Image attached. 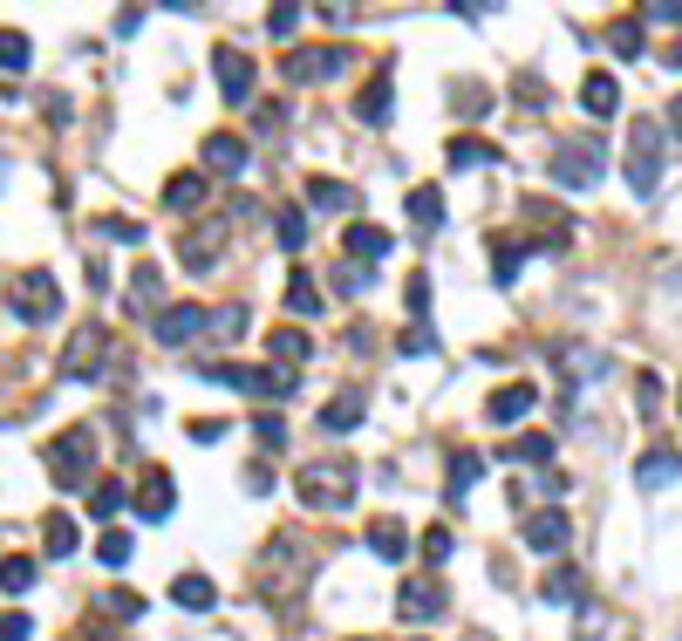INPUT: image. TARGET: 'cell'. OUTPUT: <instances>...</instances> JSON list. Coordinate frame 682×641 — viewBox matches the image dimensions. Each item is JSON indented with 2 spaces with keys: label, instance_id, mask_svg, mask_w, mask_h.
<instances>
[{
  "label": "cell",
  "instance_id": "6da1fadb",
  "mask_svg": "<svg viewBox=\"0 0 682 641\" xmlns=\"http://www.w3.org/2000/svg\"><path fill=\"white\" fill-rule=\"evenodd\" d=\"M355 485H362V471H355V464H335V457H321V464H301V471H294V491H301L307 512H341V505L355 498Z\"/></svg>",
  "mask_w": 682,
  "mask_h": 641
},
{
  "label": "cell",
  "instance_id": "7a4b0ae2",
  "mask_svg": "<svg viewBox=\"0 0 682 641\" xmlns=\"http://www.w3.org/2000/svg\"><path fill=\"white\" fill-rule=\"evenodd\" d=\"M607 171V137H560L553 144V185L560 191H594Z\"/></svg>",
  "mask_w": 682,
  "mask_h": 641
},
{
  "label": "cell",
  "instance_id": "3957f363",
  "mask_svg": "<svg viewBox=\"0 0 682 641\" xmlns=\"http://www.w3.org/2000/svg\"><path fill=\"white\" fill-rule=\"evenodd\" d=\"M655 185H662V123H635L628 130V191L655 198Z\"/></svg>",
  "mask_w": 682,
  "mask_h": 641
},
{
  "label": "cell",
  "instance_id": "277c9868",
  "mask_svg": "<svg viewBox=\"0 0 682 641\" xmlns=\"http://www.w3.org/2000/svg\"><path fill=\"white\" fill-rule=\"evenodd\" d=\"M7 307L21 314V321H55L62 314V287H55V273H21L14 287H7Z\"/></svg>",
  "mask_w": 682,
  "mask_h": 641
},
{
  "label": "cell",
  "instance_id": "5b68a950",
  "mask_svg": "<svg viewBox=\"0 0 682 641\" xmlns=\"http://www.w3.org/2000/svg\"><path fill=\"white\" fill-rule=\"evenodd\" d=\"M89 457H96V444H89V430H62L55 444H48V478L55 485H89Z\"/></svg>",
  "mask_w": 682,
  "mask_h": 641
},
{
  "label": "cell",
  "instance_id": "8992f818",
  "mask_svg": "<svg viewBox=\"0 0 682 641\" xmlns=\"http://www.w3.org/2000/svg\"><path fill=\"white\" fill-rule=\"evenodd\" d=\"M444 607H451L444 573H410V580L396 587V614H403V621H430V614H444Z\"/></svg>",
  "mask_w": 682,
  "mask_h": 641
},
{
  "label": "cell",
  "instance_id": "52a82bcc",
  "mask_svg": "<svg viewBox=\"0 0 682 641\" xmlns=\"http://www.w3.org/2000/svg\"><path fill=\"white\" fill-rule=\"evenodd\" d=\"M212 76H219V89H226L232 110H246V103H253V55H246V48L219 41V48H212Z\"/></svg>",
  "mask_w": 682,
  "mask_h": 641
},
{
  "label": "cell",
  "instance_id": "ba28073f",
  "mask_svg": "<svg viewBox=\"0 0 682 641\" xmlns=\"http://www.w3.org/2000/svg\"><path fill=\"white\" fill-rule=\"evenodd\" d=\"M103 348H110V328H96V321H89V328H76V335H69V348H62V369H69V376H103Z\"/></svg>",
  "mask_w": 682,
  "mask_h": 641
},
{
  "label": "cell",
  "instance_id": "9c48e42d",
  "mask_svg": "<svg viewBox=\"0 0 682 641\" xmlns=\"http://www.w3.org/2000/svg\"><path fill=\"white\" fill-rule=\"evenodd\" d=\"M519 539H526L532 553H567V539H573V519L560 512V505H546V512H532L526 526H519Z\"/></svg>",
  "mask_w": 682,
  "mask_h": 641
},
{
  "label": "cell",
  "instance_id": "30bf717a",
  "mask_svg": "<svg viewBox=\"0 0 682 641\" xmlns=\"http://www.w3.org/2000/svg\"><path fill=\"white\" fill-rule=\"evenodd\" d=\"M171 505H178L171 471H164V464H144V478H137V519H164Z\"/></svg>",
  "mask_w": 682,
  "mask_h": 641
},
{
  "label": "cell",
  "instance_id": "8fae6325",
  "mask_svg": "<svg viewBox=\"0 0 682 641\" xmlns=\"http://www.w3.org/2000/svg\"><path fill=\"white\" fill-rule=\"evenodd\" d=\"M341 48H294L287 55V82H335L341 76Z\"/></svg>",
  "mask_w": 682,
  "mask_h": 641
},
{
  "label": "cell",
  "instance_id": "7c38bea8",
  "mask_svg": "<svg viewBox=\"0 0 682 641\" xmlns=\"http://www.w3.org/2000/svg\"><path fill=\"white\" fill-rule=\"evenodd\" d=\"M676 478H682V451L676 444H655V451L635 464V485L642 491H662V485H676Z\"/></svg>",
  "mask_w": 682,
  "mask_h": 641
},
{
  "label": "cell",
  "instance_id": "4fadbf2b",
  "mask_svg": "<svg viewBox=\"0 0 682 641\" xmlns=\"http://www.w3.org/2000/svg\"><path fill=\"white\" fill-rule=\"evenodd\" d=\"M532 403H539V389H532V382H505V389H498L492 403H485V416H492L498 430H505V423H526V410Z\"/></svg>",
  "mask_w": 682,
  "mask_h": 641
},
{
  "label": "cell",
  "instance_id": "5bb4252c",
  "mask_svg": "<svg viewBox=\"0 0 682 641\" xmlns=\"http://www.w3.org/2000/svg\"><path fill=\"white\" fill-rule=\"evenodd\" d=\"M157 341H191V335H205V307H157Z\"/></svg>",
  "mask_w": 682,
  "mask_h": 641
},
{
  "label": "cell",
  "instance_id": "9a60e30c",
  "mask_svg": "<svg viewBox=\"0 0 682 641\" xmlns=\"http://www.w3.org/2000/svg\"><path fill=\"white\" fill-rule=\"evenodd\" d=\"M266 355H273V369H301L307 355H314V341H307V328H273L266 335Z\"/></svg>",
  "mask_w": 682,
  "mask_h": 641
},
{
  "label": "cell",
  "instance_id": "2e32d148",
  "mask_svg": "<svg viewBox=\"0 0 682 641\" xmlns=\"http://www.w3.org/2000/svg\"><path fill=\"white\" fill-rule=\"evenodd\" d=\"M246 137H205V171H219V178H239L246 171Z\"/></svg>",
  "mask_w": 682,
  "mask_h": 641
},
{
  "label": "cell",
  "instance_id": "e0dca14e",
  "mask_svg": "<svg viewBox=\"0 0 682 641\" xmlns=\"http://www.w3.org/2000/svg\"><path fill=\"white\" fill-rule=\"evenodd\" d=\"M341 253H348L355 266H376L382 253H389V232H382V226H348V232H341Z\"/></svg>",
  "mask_w": 682,
  "mask_h": 641
},
{
  "label": "cell",
  "instance_id": "ac0fdd59",
  "mask_svg": "<svg viewBox=\"0 0 682 641\" xmlns=\"http://www.w3.org/2000/svg\"><path fill=\"white\" fill-rule=\"evenodd\" d=\"M369 553H376L382 566H403V553H410V532L396 526V519H376V526H369Z\"/></svg>",
  "mask_w": 682,
  "mask_h": 641
},
{
  "label": "cell",
  "instance_id": "d6986e66",
  "mask_svg": "<svg viewBox=\"0 0 682 641\" xmlns=\"http://www.w3.org/2000/svg\"><path fill=\"white\" fill-rule=\"evenodd\" d=\"M580 103H587V116H614L621 110V82L607 76V69H594V76L580 82Z\"/></svg>",
  "mask_w": 682,
  "mask_h": 641
},
{
  "label": "cell",
  "instance_id": "ffe728a7",
  "mask_svg": "<svg viewBox=\"0 0 682 641\" xmlns=\"http://www.w3.org/2000/svg\"><path fill=\"white\" fill-rule=\"evenodd\" d=\"M444 164H451V171H478V164H498V144H485V137H451V144H444Z\"/></svg>",
  "mask_w": 682,
  "mask_h": 641
},
{
  "label": "cell",
  "instance_id": "44dd1931",
  "mask_svg": "<svg viewBox=\"0 0 682 641\" xmlns=\"http://www.w3.org/2000/svg\"><path fill=\"white\" fill-rule=\"evenodd\" d=\"M205 205V171H178L164 185V212H198Z\"/></svg>",
  "mask_w": 682,
  "mask_h": 641
},
{
  "label": "cell",
  "instance_id": "7402d4cb",
  "mask_svg": "<svg viewBox=\"0 0 682 641\" xmlns=\"http://www.w3.org/2000/svg\"><path fill=\"white\" fill-rule=\"evenodd\" d=\"M287 314L294 321H314L321 314V287H314V273H301V266L287 273Z\"/></svg>",
  "mask_w": 682,
  "mask_h": 641
},
{
  "label": "cell",
  "instance_id": "603a6c76",
  "mask_svg": "<svg viewBox=\"0 0 682 641\" xmlns=\"http://www.w3.org/2000/svg\"><path fill=\"white\" fill-rule=\"evenodd\" d=\"M212 601H219V587H212L205 573H185V580H171V607H191V614H205Z\"/></svg>",
  "mask_w": 682,
  "mask_h": 641
},
{
  "label": "cell",
  "instance_id": "cb8c5ba5",
  "mask_svg": "<svg viewBox=\"0 0 682 641\" xmlns=\"http://www.w3.org/2000/svg\"><path fill=\"white\" fill-rule=\"evenodd\" d=\"M498 253H492V280L498 287H512L519 280V266H526V239H492Z\"/></svg>",
  "mask_w": 682,
  "mask_h": 641
},
{
  "label": "cell",
  "instance_id": "d4e9b609",
  "mask_svg": "<svg viewBox=\"0 0 682 641\" xmlns=\"http://www.w3.org/2000/svg\"><path fill=\"white\" fill-rule=\"evenodd\" d=\"M410 226H417V232H437V226H444V198H437L430 185L410 191Z\"/></svg>",
  "mask_w": 682,
  "mask_h": 641
},
{
  "label": "cell",
  "instance_id": "484cf974",
  "mask_svg": "<svg viewBox=\"0 0 682 641\" xmlns=\"http://www.w3.org/2000/svg\"><path fill=\"white\" fill-rule=\"evenodd\" d=\"M355 423H362V396H335V403L321 410V430H328V437H348Z\"/></svg>",
  "mask_w": 682,
  "mask_h": 641
},
{
  "label": "cell",
  "instance_id": "4316f807",
  "mask_svg": "<svg viewBox=\"0 0 682 641\" xmlns=\"http://www.w3.org/2000/svg\"><path fill=\"white\" fill-rule=\"evenodd\" d=\"M478 478H485V457H478V451H457V457H451V478H444V491H451V498H464V491L478 485Z\"/></svg>",
  "mask_w": 682,
  "mask_h": 641
},
{
  "label": "cell",
  "instance_id": "83f0119b",
  "mask_svg": "<svg viewBox=\"0 0 682 641\" xmlns=\"http://www.w3.org/2000/svg\"><path fill=\"white\" fill-rule=\"evenodd\" d=\"M389 89H396V82H389V69H382V76L355 96V116H362V123H382V116H389Z\"/></svg>",
  "mask_w": 682,
  "mask_h": 641
},
{
  "label": "cell",
  "instance_id": "f1b7e54d",
  "mask_svg": "<svg viewBox=\"0 0 682 641\" xmlns=\"http://www.w3.org/2000/svg\"><path fill=\"white\" fill-rule=\"evenodd\" d=\"M307 205H314V212H341V205H355V191L341 185V178H314V185H307Z\"/></svg>",
  "mask_w": 682,
  "mask_h": 641
},
{
  "label": "cell",
  "instance_id": "f546056e",
  "mask_svg": "<svg viewBox=\"0 0 682 641\" xmlns=\"http://www.w3.org/2000/svg\"><path fill=\"white\" fill-rule=\"evenodd\" d=\"M451 110L457 116H485L492 110V89H485V82H451Z\"/></svg>",
  "mask_w": 682,
  "mask_h": 641
},
{
  "label": "cell",
  "instance_id": "4dcf8cb0",
  "mask_svg": "<svg viewBox=\"0 0 682 641\" xmlns=\"http://www.w3.org/2000/svg\"><path fill=\"white\" fill-rule=\"evenodd\" d=\"M539 594H546V601H553V607H573V601H580V573H573V566H553Z\"/></svg>",
  "mask_w": 682,
  "mask_h": 641
},
{
  "label": "cell",
  "instance_id": "1f68e13d",
  "mask_svg": "<svg viewBox=\"0 0 682 641\" xmlns=\"http://www.w3.org/2000/svg\"><path fill=\"white\" fill-rule=\"evenodd\" d=\"M28 62H35V48H28V35H21V28H0V69H14V76H21Z\"/></svg>",
  "mask_w": 682,
  "mask_h": 641
},
{
  "label": "cell",
  "instance_id": "d6a6232c",
  "mask_svg": "<svg viewBox=\"0 0 682 641\" xmlns=\"http://www.w3.org/2000/svg\"><path fill=\"white\" fill-rule=\"evenodd\" d=\"M130 294H137L130 307H137V314H151V321H157V294H164V280H157V266H137V280H130Z\"/></svg>",
  "mask_w": 682,
  "mask_h": 641
},
{
  "label": "cell",
  "instance_id": "836d02e7",
  "mask_svg": "<svg viewBox=\"0 0 682 641\" xmlns=\"http://www.w3.org/2000/svg\"><path fill=\"white\" fill-rule=\"evenodd\" d=\"M35 580H41V573H35V560H28V553H14V560H0V587H7V594H28Z\"/></svg>",
  "mask_w": 682,
  "mask_h": 641
},
{
  "label": "cell",
  "instance_id": "e575fe53",
  "mask_svg": "<svg viewBox=\"0 0 682 641\" xmlns=\"http://www.w3.org/2000/svg\"><path fill=\"white\" fill-rule=\"evenodd\" d=\"M82 546V532H76V519H48V560H69Z\"/></svg>",
  "mask_w": 682,
  "mask_h": 641
},
{
  "label": "cell",
  "instance_id": "d590c367",
  "mask_svg": "<svg viewBox=\"0 0 682 641\" xmlns=\"http://www.w3.org/2000/svg\"><path fill=\"white\" fill-rule=\"evenodd\" d=\"M451 553H457V532L451 526H430V532H423V560H430V566H444Z\"/></svg>",
  "mask_w": 682,
  "mask_h": 641
},
{
  "label": "cell",
  "instance_id": "8d00e7d4",
  "mask_svg": "<svg viewBox=\"0 0 682 641\" xmlns=\"http://www.w3.org/2000/svg\"><path fill=\"white\" fill-rule=\"evenodd\" d=\"M505 457H519V464H539V457H553V437H546V430H526V437H519V444H512Z\"/></svg>",
  "mask_w": 682,
  "mask_h": 641
},
{
  "label": "cell",
  "instance_id": "74e56055",
  "mask_svg": "<svg viewBox=\"0 0 682 641\" xmlns=\"http://www.w3.org/2000/svg\"><path fill=\"white\" fill-rule=\"evenodd\" d=\"M205 328H212V335H246V307H212V314H205Z\"/></svg>",
  "mask_w": 682,
  "mask_h": 641
},
{
  "label": "cell",
  "instance_id": "f35d334b",
  "mask_svg": "<svg viewBox=\"0 0 682 641\" xmlns=\"http://www.w3.org/2000/svg\"><path fill=\"white\" fill-rule=\"evenodd\" d=\"M273 232H280V246H287V253H301V239H307V219L294 212V205H287V212L273 219Z\"/></svg>",
  "mask_w": 682,
  "mask_h": 641
},
{
  "label": "cell",
  "instance_id": "ab89813d",
  "mask_svg": "<svg viewBox=\"0 0 682 641\" xmlns=\"http://www.w3.org/2000/svg\"><path fill=\"white\" fill-rule=\"evenodd\" d=\"M130 553H137L130 532H103V546H96V560H103V566H130Z\"/></svg>",
  "mask_w": 682,
  "mask_h": 641
},
{
  "label": "cell",
  "instance_id": "60d3db41",
  "mask_svg": "<svg viewBox=\"0 0 682 641\" xmlns=\"http://www.w3.org/2000/svg\"><path fill=\"white\" fill-rule=\"evenodd\" d=\"M116 505H123V485H116V478H103V485H89V512H96V519H110Z\"/></svg>",
  "mask_w": 682,
  "mask_h": 641
},
{
  "label": "cell",
  "instance_id": "b9f144b4",
  "mask_svg": "<svg viewBox=\"0 0 682 641\" xmlns=\"http://www.w3.org/2000/svg\"><path fill=\"white\" fill-rule=\"evenodd\" d=\"M614 55H621V62L642 55V21H614Z\"/></svg>",
  "mask_w": 682,
  "mask_h": 641
},
{
  "label": "cell",
  "instance_id": "7bdbcfd3",
  "mask_svg": "<svg viewBox=\"0 0 682 641\" xmlns=\"http://www.w3.org/2000/svg\"><path fill=\"white\" fill-rule=\"evenodd\" d=\"M403 307H410V314H430V280H423V273H410V280H403Z\"/></svg>",
  "mask_w": 682,
  "mask_h": 641
},
{
  "label": "cell",
  "instance_id": "ee69618b",
  "mask_svg": "<svg viewBox=\"0 0 682 641\" xmlns=\"http://www.w3.org/2000/svg\"><path fill=\"white\" fill-rule=\"evenodd\" d=\"M635 403H642V416L662 410V376H635Z\"/></svg>",
  "mask_w": 682,
  "mask_h": 641
},
{
  "label": "cell",
  "instance_id": "f6af8a7d",
  "mask_svg": "<svg viewBox=\"0 0 682 641\" xmlns=\"http://www.w3.org/2000/svg\"><path fill=\"white\" fill-rule=\"evenodd\" d=\"M294 21H301V7H273V14H266V35L287 41V35H294Z\"/></svg>",
  "mask_w": 682,
  "mask_h": 641
},
{
  "label": "cell",
  "instance_id": "bcb514c9",
  "mask_svg": "<svg viewBox=\"0 0 682 641\" xmlns=\"http://www.w3.org/2000/svg\"><path fill=\"white\" fill-rule=\"evenodd\" d=\"M253 430H260V444H266V451H280V444H287V423H280L273 410H266L260 423H253Z\"/></svg>",
  "mask_w": 682,
  "mask_h": 641
},
{
  "label": "cell",
  "instance_id": "7dc6e473",
  "mask_svg": "<svg viewBox=\"0 0 682 641\" xmlns=\"http://www.w3.org/2000/svg\"><path fill=\"white\" fill-rule=\"evenodd\" d=\"M28 635H35L28 614H0V641H28Z\"/></svg>",
  "mask_w": 682,
  "mask_h": 641
},
{
  "label": "cell",
  "instance_id": "c3c4849f",
  "mask_svg": "<svg viewBox=\"0 0 682 641\" xmlns=\"http://www.w3.org/2000/svg\"><path fill=\"white\" fill-rule=\"evenodd\" d=\"M669 137H682V96H669Z\"/></svg>",
  "mask_w": 682,
  "mask_h": 641
},
{
  "label": "cell",
  "instance_id": "681fc988",
  "mask_svg": "<svg viewBox=\"0 0 682 641\" xmlns=\"http://www.w3.org/2000/svg\"><path fill=\"white\" fill-rule=\"evenodd\" d=\"M669 62H676V69H682V41H676V48H669Z\"/></svg>",
  "mask_w": 682,
  "mask_h": 641
},
{
  "label": "cell",
  "instance_id": "f907efd6",
  "mask_svg": "<svg viewBox=\"0 0 682 641\" xmlns=\"http://www.w3.org/2000/svg\"><path fill=\"white\" fill-rule=\"evenodd\" d=\"M669 280H676V287H682V260H676V266H669Z\"/></svg>",
  "mask_w": 682,
  "mask_h": 641
},
{
  "label": "cell",
  "instance_id": "816d5d0a",
  "mask_svg": "<svg viewBox=\"0 0 682 641\" xmlns=\"http://www.w3.org/2000/svg\"><path fill=\"white\" fill-rule=\"evenodd\" d=\"M82 641H116V635H82Z\"/></svg>",
  "mask_w": 682,
  "mask_h": 641
}]
</instances>
